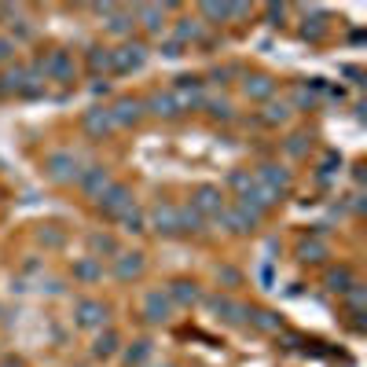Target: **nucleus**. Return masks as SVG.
<instances>
[{"label":"nucleus","mask_w":367,"mask_h":367,"mask_svg":"<svg viewBox=\"0 0 367 367\" xmlns=\"http://www.w3.org/2000/svg\"><path fill=\"white\" fill-rule=\"evenodd\" d=\"M243 92H246V100H257V103H265L275 96V81L268 78V73H253V78L243 81Z\"/></svg>","instance_id":"obj_18"},{"label":"nucleus","mask_w":367,"mask_h":367,"mask_svg":"<svg viewBox=\"0 0 367 367\" xmlns=\"http://www.w3.org/2000/svg\"><path fill=\"white\" fill-rule=\"evenodd\" d=\"M202 15L217 18V23H228V18H231V4H202Z\"/></svg>","instance_id":"obj_35"},{"label":"nucleus","mask_w":367,"mask_h":367,"mask_svg":"<svg viewBox=\"0 0 367 367\" xmlns=\"http://www.w3.org/2000/svg\"><path fill=\"white\" fill-rule=\"evenodd\" d=\"M298 257H301L305 265H316V261H323V257H327V246L312 239V243H301V246H298Z\"/></svg>","instance_id":"obj_32"},{"label":"nucleus","mask_w":367,"mask_h":367,"mask_svg":"<svg viewBox=\"0 0 367 367\" xmlns=\"http://www.w3.org/2000/svg\"><path fill=\"white\" fill-rule=\"evenodd\" d=\"M220 279H224V283H239V272H231V268H224V272H220Z\"/></svg>","instance_id":"obj_38"},{"label":"nucleus","mask_w":367,"mask_h":367,"mask_svg":"<svg viewBox=\"0 0 367 367\" xmlns=\"http://www.w3.org/2000/svg\"><path fill=\"white\" fill-rule=\"evenodd\" d=\"M173 41L188 44V41H202V18H180V26L173 33Z\"/></svg>","instance_id":"obj_27"},{"label":"nucleus","mask_w":367,"mask_h":367,"mask_svg":"<svg viewBox=\"0 0 367 367\" xmlns=\"http://www.w3.org/2000/svg\"><path fill=\"white\" fill-rule=\"evenodd\" d=\"M180 213V235H202V217L191 206H176Z\"/></svg>","instance_id":"obj_28"},{"label":"nucleus","mask_w":367,"mask_h":367,"mask_svg":"<svg viewBox=\"0 0 367 367\" xmlns=\"http://www.w3.org/2000/svg\"><path fill=\"white\" fill-rule=\"evenodd\" d=\"M191 210L198 213V217H220L224 213V191L220 188H213V184H202V188L195 191V198H191Z\"/></svg>","instance_id":"obj_7"},{"label":"nucleus","mask_w":367,"mask_h":367,"mask_svg":"<svg viewBox=\"0 0 367 367\" xmlns=\"http://www.w3.org/2000/svg\"><path fill=\"white\" fill-rule=\"evenodd\" d=\"M110 118H114V128H118V125H121V128L136 125V121L143 118V100H136V96H121L114 107H110Z\"/></svg>","instance_id":"obj_12"},{"label":"nucleus","mask_w":367,"mask_h":367,"mask_svg":"<svg viewBox=\"0 0 367 367\" xmlns=\"http://www.w3.org/2000/svg\"><path fill=\"white\" fill-rule=\"evenodd\" d=\"M143 114H155V118H176L180 110H176V103H173V96H169V88L165 92H151V96L143 100Z\"/></svg>","instance_id":"obj_15"},{"label":"nucleus","mask_w":367,"mask_h":367,"mask_svg":"<svg viewBox=\"0 0 367 367\" xmlns=\"http://www.w3.org/2000/svg\"><path fill=\"white\" fill-rule=\"evenodd\" d=\"M169 298H165V290H147V298H143V320L147 323H169Z\"/></svg>","instance_id":"obj_13"},{"label":"nucleus","mask_w":367,"mask_h":367,"mask_svg":"<svg viewBox=\"0 0 367 367\" xmlns=\"http://www.w3.org/2000/svg\"><path fill=\"white\" fill-rule=\"evenodd\" d=\"M147 228H155L158 235H180V213H176L173 202H158V206L151 210Z\"/></svg>","instance_id":"obj_9"},{"label":"nucleus","mask_w":367,"mask_h":367,"mask_svg":"<svg viewBox=\"0 0 367 367\" xmlns=\"http://www.w3.org/2000/svg\"><path fill=\"white\" fill-rule=\"evenodd\" d=\"M228 184H231V188H239V195H243V191L250 188V184H253V176H250V173H231Z\"/></svg>","instance_id":"obj_37"},{"label":"nucleus","mask_w":367,"mask_h":367,"mask_svg":"<svg viewBox=\"0 0 367 367\" xmlns=\"http://www.w3.org/2000/svg\"><path fill=\"white\" fill-rule=\"evenodd\" d=\"M73 316H78V327L100 330V327L107 323V316H110V308H107L103 301H96V298H81L78 308H73Z\"/></svg>","instance_id":"obj_8"},{"label":"nucleus","mask_w":367,"mask_h":367,"mask_svg":"<svg viewBox=\"0 0 367 367\" xmlns=\"http://www.w3.org/2000/svg\"><path fill=\"white\" fill-rule=\"evenodd\" d=\"M73 275H78V279H85V283H92V279H100V275H103V265L96 261V257H85V261L73 265Z\"/></svg>","instance_id":"obj_29"},{"label":"nucleus","mask_w":367,"mask_h":367,"mask_svg":"<svg viewBox=\"0 0 367 367\" xmlns=\"http://www.w3.org/2000/svg\"><path fill=\"white\" fill-rule=\"evenodd\" d=\"M151 349H155V345L147 342V338H143V342H136V345L125 353V363H128V367H143V363H147V356H151Z\"/></svg>","instance_id":"obj_31"},{"label":"nucleus","mask_w":367,"mask_h":367,"mask_svg":"<svg viewBox=\"0 0 367 367\" xmlns=\"http://www.w3.org/2000/svg\"><path fill=\"white\" fill-rule=\"evenodd\" d=\"M305 140H308L305 133H298V136H290V140L283 143V151H287V155H294V158H298V155H305V147H308Z\"/></svg>","instance_id":"obj_36"},{"label":"nucleus","mask_w":367,"mask_h":367,"mask_svg":"<svg viewBox=\"0 0 367 367\" xmlns=\"http://www.w3.org/2000/svg\"><path fill=\"white\" fill-rule=\"evenodd\" d=\"M81 128L92 140H103L110 128H114V118H110V107H92L88 114L81 118Z\"/></svg>","instance_id":"obj_14"},{"label":"nucleus","mask_w":367,"mask_h":367,"mask_svg":"<svg viewBox=\"0 0 367 367\" xmlns=\"http://www.w3.org/2000/svg\"><path fill=\"white\" fill-rule=\"evenodd\" d=\"M37 70L44 73V78H52V81H70L73 78V55L70 52H48L44 59H37Z\"/></svg>","instance_id":"obj_6"},{"label":"nucleus","mask_w":367,"mask_h":367,"mask_svg":"<svg viewBox=\"0 0 367 367\" xmlns=\"http://www.w3.org/2000/svg\"><path fill=\"white\" fill-rule=\"evenodd\" d=\"M143 63H147V48L140 41H125L121 48H114V73L140 70Z\"/></svg>","instance_id":"obj_10"},{"label":"nucleus","mask_w":367,"mask_h":367,"mask_svg":"<svg viewBox=\"0 0 367 367\" xmlns=\"http://www.w3.org/2000/svg\"><path fill=\"white\" fill-rule=\"evenodd\" d=\"M78 184H81V191L88 195V198H103V191L110 188V184H114V180H110V173L103 169V165H88V169L78 176Z\"/></svg>","instance_id":"obj_11"},{"label":"nucleus","mask_w":367,"mask_h":367,"mask_svg":"<svg viewBox=\"0 0 367 367\" xmlns=\"http://www.w3.org/2000/svg\"><path fill=\"white\" fill-rule=\"evenodd\" d=\"M210 118H213V121H231V118H235V107H231L228 100H213V103H210Z\"/></svg>","instance_id":"obj_33"},{"label":"nucleus","mask_w":367,"mask_h":367,"mask_svg":"<svg viewBox=\"0 0 367 367\" xmlns=\"http://www.w3.org/2000/svg\"><path fill=\"white\" fill-rule=\"evenodd\" d=\"M143 253L140 250H133V253H114V275H118V279H136V275L143 272Z\"/></svg>","instance_id":"obj_16"},{"label":"nucleus","mask_w":367,"mask_h":367,"mask_svg":"<svg viewBox=\"0 0 367 367\" xmlns=\"http://www.w3.org/2000/svg\"><path fill=\"white\" fill-rule=\"evenodd\" d=\"M100 210L110 220H121L128 210H136V198H133V191H128L125 184H110V188L103 191V198H100Z\"/></svg>","instance_id":"obj_1"},{"label":"nucleus","mask_w":367,"mask_h":367,"mask_svg":"<svg viewBox=\"0 0 367 367\" xmlns=\"http://www.w3.org/2000/svg\"><path fill=\"white\" fill-rule=\"evenodd\" d=\"M133 26H136V15L128 11V8H114V11L107 15V30L118 33V37H128V33H133Z\"/></svg>","instance_id":"obj_20"},{"label":"nucleus","mask_w":367,"mask_h":367,"mask_svg":"<svg viewBox=\"0 0 367 367\" xmlns=\"http://www.w3.org/2000/svg\"><path fill=\"white\" fill-rule=\"evenodd\" d=\"M165 367H176V363H165Z\"/></svg>","instance_id":"obj_40"},{"label":"nucleus","mask_w":367,"mask_h":367,"mask_svg":"<svg viewBox=\"0 0 367 367\" xmlns=\"http://www.w3.org/2000/svg\"><path fill=\"white\" fill-rule=\"evenodd\" d=\"M118 349H121V338L114 335V330H103V335L92 342V356H96V360H110V356H118Z\"/></svg>","instance_id":"obj_22"},{"label":"nucleus","mask_w":367,"mask_h":367,"mask_svg":"<svg viewBox=\"0 0 367 367\" xmlns=\"http://www.w3.org/2000/svg\"><path fill=\"white\" fill-rule=\"evenodd\" d=\"M206 305H210V312L217 320H224V323H246V316H250V308L246 305H239L235 298H228V294H210L206 298Z\"/></svg>","instance_id":"obj_4"},{"label":"nucleus","mask_w":367,"mask_h":367,"mask_svg":"<svg viewBox=\"0 0 367 367\" xmlns=\"http://www.w3.org/2000/svg\"><path fill=\"white\" fill-rule=\"evenodd\" d=\"M121 224H125V231H133V235L147 231V220H143V213H140V210H128V213L121 217Z\"/></svg>","instance_id":"obj_34"},{"label":"nucleus","mask_w":367,"mask_h":367,"mask_svg":"<svg viewBox=\"0 0 367 367\" xmlns=\"http://www.w3.org/2000/svg\"><path fill=\"white\" fill-rule=\"evenodd\" d=\"M257 330H265V335H279L283 330V320L275 316V312H268V308H250V316H246Z\"/></svg>","instance_id":"obj_21"},{"label":"nucleus","mask_w":367,"mask_h":367,"mask_svg":"<svg viewBox=\"0 0 367 367\" xmlns=\"http://www.w3.org/2000/svg\"><path fill=\"white\" fill-rule=\"evenodd\" d=\"M220 224H228V231H235V235H246V231H253L257 228V220L253 217H246L239 206H224V213L217 217Z\"/></svg>","instance_id":"obj_19"},{"label":"nucleus","mask_w":367,"mask_h":367,"mask_svg":"<svg viewBox=\"0 0 367 367\" xmlns=\"http://www.w3.org/2000/svg\"><path fill=\"white\" fill-rule=\"evenodd\" d=\"M253 180L261 184V188H268L275 198H283L290 191V169H287V165H279V162H265Z\"/></svg>","instance_id":"obj_3"},{"label":"nucleus","mask_w":367,"mask_h":367,"mask_svg":"<svg viewBox=\"0 0 367 367\" xmlns=\"http://www.w3.org/2000/svg\"><path fill=\"white\" fill-rule=\"evenodd\" d=\"M353 283H356V275H353V268H349V265L327 272V290H335V294H345Z\"/></svg>","instance_id":"obj_24"},{"label":"nucleus","mask_w":367,"mask_h":367,"mask_svg":"<svg viewBox=\"0 0 367 367\" xmlns=\"http://www.w3.org/2000/svg\"><path fill=\"white\" fill-rule=\"evenodd\" d=\"M11 55V41H0V59H8Z\"/></svg>","instance_id":"obj_39"},{"label":"nucleus","mask_w":367,"mask_h":367,"mask_svg":"<svg viewBox=\"0 0 367 367\" xmlns=\"http://www.w3.org/2000/svg\"><path fill=\"white\" fill-rule=\"evenodd\" d=\"M165 298H169V305L176 301V305H195L198 298H202V290H198V283L195 279H176V283H169V290H165Z\"/></svg>","instance_id":"obj_17"},{"label":"nucleus","mask_w":367,"mask_h":367,"mask_svg":"<svg viewBox=\"0 0 367 367\" xmlns=\"http://www.w3.org/2000/svg\"><path fill=\"white\" fill-rule=\"evenodd\" d=\"M88 66L96 70V73H107V70H114V48H88Z\"/></svg>","instance_id":"obj_26"},{"label":"nucleus","mask_w":367,"mask_h":367,"mask_svg":"<svg viewBox=\"0 0 367 367\" xmlns=\"http://www.w3.org/2000/svg\"><path fill=\"white\" fill-rule=\"evenodd\" d=\"M133 15H136L140 23H143V30H147V33H162V26H165V11H162V8L143 4V8H136Z\"/></svg>","instance_id":"obj_23"},{"label":"nucleus","mask_w":367,"mask_h":367,"mask_svg":"<svg viewBox=\"0 0 367 367\" xmlns=\"http://www.w3.org/2000/svg\"><path fill=\"white\" fill-rule=\"evenodd\" d=\"M88 250H92V257H96V261H103L100 253L114 257V253H118V243H114L110 235H103V231H92V235H88Z\"/></svg>","instance_id":"obj_25"},{"label":"nucleus","mask_w":367,"mask_h":367,"mask_svg":"<svg viewBox=\"0 0 367 367\" xmlns=\"http://www.w3.org/2000/svg\"><path fill=\"white\" fill-rule=\"evenodd\" d=\"M44 169H48L52 180H59V184L81 176V169H78V155L66 151V147H63V151H52V155L44 158Z\"/></svg>","instance_id":"obj_2"},{"label":"nucleus","mask_w":367,"mask_h":367,"mask_svg":"<svg viewBox=\"0 0 367 367\" xmlns=\"http://www.w3.org/2000/svg\"><path fill=\"white\" fill-rule=\"evenodd\" d=\"M290 103H268L265 107V114H261V121L265 125H283V121H290Z\"/></svg>","instance_id":"obj_30"},{"label":"nucleus","mask_w":367,"mask_h":367,"mask_svg":"<svg viewBox=\"0 0 367 367\" xmlns=\"http://www.w3.org/2000/svg\"><path fill=\"white\" fill-rule=\"evenodd\" d=\"M169 96L176 103V110H195L202 107V78H176V85L169 88Z\"/></svg>","instance_id":"obj_5"}]
</instances>
